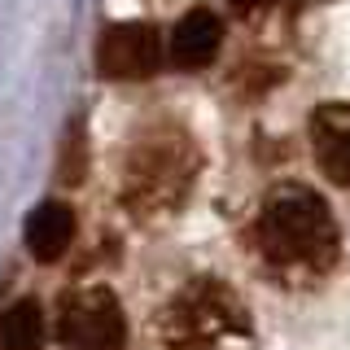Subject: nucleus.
I'll use <instances>...</instances> for the list:
<instances>
[{"mask_svg":"<svg viewBox=\"0 0 350 350\" xmlns=\"http://www.w3.org/2000/svg\"><path fill=\"white\" fill-rule=\"evenodd\" d=\"M219 40H224V27H219V18L211 9H189V14L175 22V31L167 40V53L184 70H202V66L215 62Z\"/></svg>","mask_w":350,"mask_h":350,"instance_id":"7","label":"nucleus"},{"mask_svg":"<svg viewBox=\"0 0 350 350\" xmlns=\"http://www.w3.org/2000/svg\"><path fill=\"white\" fill-rule=\"evenodd\" d=\"M40 342H44L40 302L22 298L0 315V350H40Z\"/></svg>","mask_w":350,"mask_h":350,"instance_id":"9","label":"nucleus"},{"mask_svg":"<svg viewBox=\"0 0 350 350\" xmlns=\"http://www.w3.org/2000/svg\"><path fill=\"white\" fill-rule=\"evenodd\" d=\"M193 171H197V153L189 145V136L175 127H158V131H145V136L131 145L127 153V184H123V197L131 211H171L193 184Z\"/></svg>","mask_w":350,"mask_h":350,"instance_id":"2","label":"nucleus"},{"mask_svg":"<svg viewBox=\"0 0 350 350\" xmlns=\"http://www.w3.org/2000/svg\"><path fill=\"white\" fill-rule=\"evenodd\" d=\"M311 153L333 184L350 189V105L333 101L311 114Z\"/></svg>","mask_w":350,"mask_h":350,"instance_id":"6","label":"nucleus"},{"mask_svg":"<svg viewBox=\"0 0 350 350\" xmlns=\"http://www.w3.org/2000/svg\"><path fill=\"white\" fill-rule=\"evenodd\" d=\"M75 237V211L66 202H40L36 211L27 215V250L31 258L40 262H53L66 254V245H70Z\"/></svg>","mask_w":350,"mask_h":350,"instance_id":"8","label":"nucleus"},{"mask_svg":"<svg viewBox=\"0 0 350 350\" xmlns=\"http://www.w3.org/2000/svg\"><path fill=\"white\" fill-rule=\"evenodd\" d=\"M162 350H211L219 337L250 333L241 298L219 276H197L158 320Z\"/></svg>","mask_w":350,"mask_h":350,"instance_id":"3","label":"nucleus"},{"mask_svg":"<svg viewBox=\"0 0 350 350\" xmlns=\"http://www.w3.org/2000/svg\"><path fill=\"white\" fill-rule=\"evenodd\" d=\"M57 342L62 350H123L127 320L109 289H75L57 306Z\"/></svg>","mask_w":350,"mask_h":350,"instance_id":"4","label":"nucleus"},{"mask_svg":"<svg viewBox=\"0 0 350 350\" xmlns=\"http://www.w3.org/2000/svg\"><path fill=\"white\" fill-rule=\"evenodd\" d=\"M162 66V36L153 22H114L96 40V70L105 79H149Z\"/></svg>","mask_w":350,"mask_h":350,"instance_id":"5","label":"nucleus"},{"mask_svg":"<svg viewBox=\"0 0 350 350\" xmlns=\"http://www.w3.org/2000/svg\"><path fill=\"white\" fill-rule=\"evenodd\" d=\"M237 9H262V5H276V0H232Z\"/></svg>","mask_w":350,"mask_h":350,"instance_id":"10","label":"nucleus"},{"mask_svg":"<svg viewBox=\"0 0 350 350\" xmlns=\"http://www.w3.org/2000/svg\"><path fill=\"white\" fill-rule=\"evenodd\" d=\"M258 250L276 271H324L337 258V224L328 202L306 184H280L258 211Z\"/></svg>","mask_w":350,"mask_h":350,"instance_id":"1","label":"nucleus"}]
</instances>
